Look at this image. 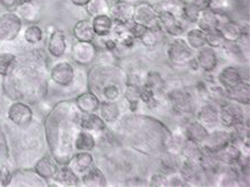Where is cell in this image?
Masks as SVG:
<instances>
[{
	"mask_svg": "<svg viewBox=\"0 0 250 187\" xmlns=\"http://www.w3.org/2000/svg\"><path fill=\"white\" fill-rule=\"evenodd\" d=\"M47 182L35 173L34 170H16L13 173L9 186H47Z\"/></svg>",
	"mask_w": 250,
	"mask_h": 187,
	"instance_id": "22",
	"label": "cell"
},
{
	"mask_svg": "<svg viewBox=\"0 0 250 187\" xmlns=\"http://www.w3.org/2000/svg\"><path fill=\"white\" fill-rule=\"evenodd\" d=\"M134 5L132 2L124 1V0H117L109 6L108 15L112 17L114 23L126 24L132 21L133 16Z\"/></svg>",
	"mask_w": 250,
	"mask_h": 187,
	"instance_id": "19",
	"label": "cell"
},
{
	"mask_svg": "<svg viewBox=\"0 0 250 187\" xmlns=\"http://www.w3.org/2000/svg\"><path fill=\"white\" fill-rule=\"evenodd\" d=\"M96 146V139L90 132L80 130L75 139L76 151H91Z\"/></svg>",
	"mask_w": 250,
	"mask_h": 187,
	"instance_id": "38",
	"label": "cell"
},
{
	"mask_svg": "<svg viewBox=\"0 0 250 187\" xmlns=\"http://www.w3.org/2000/svg\"><path fill=\"white\" fill-rule=\"evenodd\" d=\"M196 121L207 127L208 131L216 129L220 124L219 107L211 103L202 105L196 112Z\"/></svg>",
	"mask_w": 250,
	"mask_h": 187,
	"instance_id": "18",
	"label": "cell"
},
{
	"mask_svg": "<svg viewBox=\"0 0 250 187\" xmlns=\"http://www.w3.org/2000/svg\"><path fill=\"white\" fill-rule=\"evenodd\" d=\"M124 1H128V2H133V1H140V0H124Z\"/></svg>",
	"mask_w": 250,
	"mask_h": 187,
	"instance_id": "57",
	"label": "cell"
},
{
	"mask_svg": "<svg viewBox=\"0 0 250 187\" xmlns=\"http://www.w3.org/2000/svg\"><path fill=\"white\" fill-rule=\"evenodd\" d=\"M158 24L161 31L167 33L172 38H178L185 32V25L182 18L174 16L170 13L159 12L158 13Z\"/></svg>",
	"mask_w": 250,
	"mask_h": 187,
	"instance_id": "16",
	"label": "cell"
},
{
	"mask_svg": "<svg viewBox=\"0 0 250 187\" xmlns=\"http://www.w3.org/2000/svg\"><path fill=\"white\" fill-rule=\"evenodd\" d=\"M58 168L59 165L57 161L53 159L52 156L44 155L36 161L33 170H34L40 177L43 178L44 181L47 182V184H50V182L53 181L54 176L57 174Z\"/></svg>",
	"mask_w": 250,
	"mask_h": 187,
	"instance_id": "21",
	"label": "cell"
},
{
	"mask_svg": "<svg viewBox=\"0 0 250 187\" xmlns=\"http://www.w3.org/2000/svg\"><path fill=\"white\" fill-rule=\"evenodd\" d=\"M79 111L73 101L54 105L44 120V134L50 155L59 166L68 165L75 150V139L80 129Z\"/></svg>",
	"mask_w": 250,
	"mask_h": 187,
	"instance_id": "1",
	"label": "cell"
},
{
	"mask_svg": "<svg viewBox=\"0 0 250 187\" xmlns=\"http://www.w3.org/2000/svg\"><path fill=\"white\" fill-rule=\"evenodd\" d=\"M237 0H211V5L213 9L221 10V12L227 13L228 9L232 8L236 5Z\"/></svg>",
	"mask_w": 250,
	"mask_h": 187,
	"instance_id": "50",
	"label": "cell"
},
{
	"mask_svg": "<svg viewBox=\"0 0 250 187\" xmlns=\"http://www.w3.org/2000/svg\"><path fill=\"white\" fill-rule=\"evenodd\" d=\"M205 38H207V45L213 47V49H220L226 42V40L221 34V32L218 28L212 29L205 33Z\"/></svg>",
	"mask_w": 250,
	"mask_h": 187,
	"instance_id": "48",
	"label": "cell"
},
{
	"mask_svg": "<svg viewBox=\"0 0 250 187\" xmlns=\"http://www.w3.org/2000/svg\"><path fill=\"white\" fill-rule=\"evenodd\" d=\"M45 57L39 50L18 58L14 71L3 77V90L15 101L27 100L32 95L40 94L44 85Z\"/></svg>",
	"mask_w": 250,
	"mask_h": 187,
	"instance_id": "2",
	"label": "cell"
},
{
	"mask_svg": "<svg viewBox=\"0 0 250 187\" xmlns=\"http://www.w3.org/2000/svg\"><path fill=\"white\" fill-rule=\"evenodd\" d=\"M99 39V42L102 44V47L105 51H108V52H112V51H115L117 47V42L115 41V39L112 38V35H106V36H101Z\"/></svg>",
	"mask_w": 250,
	"mask_h": 187,
	"instance_id": "51",
	"label": "cell"
},
{
	"mask_svg": "<svg viewBox=\"0 0 250 187\" xmlns=\"http://www.w3.org/2000/svg\"><path fill=\"white\" fill-rule=\"evenodd\" d=\"M190 2H192L197 9H200L201 12H204V10L212 8L211 0H190Z\"/></svg>",
	"mask_w": 250,
	"mask_h": 187,
	"instance_id": "53",
	"label": "cell"
},
{
	"mask_svg": "<svg viewBox=\"0 0 250 187\" xmlns=\"http://www.w3.org/2000/svg\"><path fill=\"white\" fill-rule=\"evenodd\" d=\"M47 52L53 58H62L67 52V36L61 29H53L47 39Z\"/></svg>",
	"mask_w": 250,
	"mask_h": 187,
	"instance_id": "20",
	"label": "cell"
},
{
	"mask_svg": "<svg viewBox=\"0 0 250 187\" xmlns=\"http://www.w3.org/2000/svg\"><path fill=\"white\" fill-rule=\"evenodd\" d=\"M33 109L27 103L23 101H15L7 109V117L14 125L18 127H26L32 123Z\"/></svg>",
	"mask_w": 250,
	"mask_h": 187,
	"instance_id": "10",
	"label": "cell"
},
{
	"mask_svg": "<svg viewBox=\"0 0 250 187\" xmlns=\"http://www.w3.org/2000/svg\"><path fill=\"white\" fill-rule=\"evenodd\" d=\"M72 35L77 41L82 42H94L96 39L93 25L89 20H82L78 21L73 25Z\"/></svg>",
	"mask_w": 250,
	"mask_h": 187,
	"instance_id": "31",
	"label": "cell"
},
{
	"mask_svg": "<svg viewBox=\"0 0 250 187\" xmlns=\"http://www.w3.org/2000/svg\"><path fill=\"white\" fill-rule=\"evenodd\" d=\"M80 184V178L68 165L59 166L53 181L49 185L57 186H78Z\"/></svg>",
	"mask_w": 250,
	"mask_h": 187,
	"instance_id": "28",
	"label": "cell"
},
{
	"mask_svg": "<svg viewBox=\"0 0 250 187\" xmlns=\"http://www.w3.org/2000/svg\"><path fill=\"white\" fill-rule=\"evenodd\" d=\"M80 177H82L80 183L83 186H107V179H106L104 171L98 167H90L83 175H80Z\"/></svg>",
	"mask_w": 250,
	"mask_h": 187,
	"instance_id": "32",
	"label": "cell"
},
{
	"mask_svg": "<svg viewBox=\"0 0 250 187\" xmlns=\"http://www.w3.org/2000/svg\"><path fill=\"white\" fill-rule=\"evenodd\" d=\"M98 115L102 117L106 124H113L119 121L121 114L120 107L116 102L101 101V105L98 108Z\"/></svg>",
	"mask_w": 250,
	"mask_h": 187,
	"instance_id": "33",
	"label": "cell"
},
{
	"mask_svg": "<svg viewBox=\"0 0 250 187\" xmlns=\"http://www.w3.org/2000/svg\"><path fill=\"white\" fill-rule=\"evenodd\" d=\"M50 78L59 87H70L76 79V71L69 61H59L51 68Z\"/></svg>",
	"mask_w": 250,
	"mask_h": 187,
	"instance_id": "11",
	"label": "cell"
},
{
	"mask_svg": "<svg viewBox=\"0 0 250 187\" xmlns=\"http://www.w3.org/2000/svg\"><path fill=\"white\" fill-rule=\"evenodd\" d=\"M94 165V156L91 151H76L70 159L68 166L80 176L84 171L93 167Z\"/></svg>",
	"mask_w": 250,
	"mask_h": 187,
	"instance_id": "24",
	"label": "cell"
},
{
	"mask_svg": "<svg viewBox=\"0 0 250 187\" xmlns=\"http://www.w3.org/2000/svg\"><path fill=\"white\" fill-rule=\"evenodd\" d=\"M18 57L10 52L0 53V76L7 77L14 71L17 64Z\"/></svg>",
	"mask_w": 250,
	"mask_h": 187,
	"instance_id": "43",
	"label": "cell"
},
{
	"mask_svg": "<svg viewBox=\"0 0 250 187\" xmlns=\"http://www.w3.org/2000/svg\"><path fill=\"white\" fill-rule=\"evenodd\" d=\"M90 21L96 38L111 34L114 21L109 15H98V16L91 17Z\"/></svg>",
	"mask_w": 250,
	"mask_h": 187,
	"instance_id": "35",
	"label": "cell"
},
{
	"mask_svg": "<svg viewBox=\"0 0 250 187\" xmlns=\"http://www.w3.org/2000/svg\"><path fill=\"white\" fill-rule=\"evenodd\" d=\"M2 6H5L6 8H8L10 10L14 9V7L16 6V0H0Z\"/></svg>",
	"mask_w": 250,
	"mask_h": 187,
	"instance_id": "54",
	"label": "cell"
},
{
	"mask_svg": "<svg viewBox=\"0 0 250 187\" xmlns=\"http://www.w3.org/2000/svg\"><path fill=\"white\" fill-rule=\"evenodd\" d=\"M88 1H89V0H70V2H71L73 6L83 7V8H84V6L88 3Z\"/></svg>",
	"mask_w": 250,
	"mask_h": 187,
	"instance_id": "55",
	"label": "cell"
},
{
	"mask_svg": "<svg viewBox=\"0 0 250 187\" xmlns=\"http://www.w3.org/2000/svg\"><path fill=\"white\" fill-rule=\"evenodd\" d=\"M80 129L90 133H101L106 130V123L96 113H88L80 117Z\"/></svg>",
	"mask_w": 250,
	"mask_h": 187,
	"instance_id": "30",
	"label": "cell"
},
{
	"mask_svg": "<svg viewBox=\"0 0 250 187\" xmlns=\"http://www.w3.org/2000/svg\"><path fill=\"white\" fill-rule=\"evenodd\" d=\"M132 21L146 28L158 27V10L152 3L141 1L134 5Z\"/></svg>",
	"mask_w": 250,
	"mask_h": 187,
	"instance_id": "9",
	"label": "cell"
},
{
	"mask_svg": "<svg viewBox=\"0 0 250 187\" xmlns=\"http://www.w3.org/2000/svg\"><path fill=\"white\" fill-rule=\"evenodd\" d=\"M178 174L185 181L187 186L202 185L204 183L205 176H207L203 168L201 166L200 160H193L187 158H184L181 161V165H179L178 168Z\"/></svg>",
	"mask_w": 250,
	"mask_h": 187,
	"instance_id": "7",
	"label": "cell"
},
{
	"mask_svg": "<svg viewBox=\"0 0 250 187\" xmlns=\"http://www.w3.org/2000/svg\"><path fill=\"white\" fill-rule=\"evenodd\" d=\"M21 18L13 10L0 14V42L10 43L15 41L23 28Z\"/></svg>",
	"mask_w": 250,
	"mask_h": 187,
	"instance_id": "6",
	"label": "cell"
},
{
	"mask_svg": "<svg viewBox=\"0 0 250 187\" xmlns=\"http://www.w3.org/2000/svg\"><path fill=\"white\" fill-rule=\"evenodd\" d=\"M163 33L164 32L161 31V28L159 26L153 28H146V31L142 33L141 36H140L139 41L146 47L156 46L157 44L160 42L161 34H163Z\"/></svg>",
	"mask_w": 250,
	"mask_h": 187,
	"instance_id": "45",
	"label": "cell"
},
{
	"mask_svg": "<svg viewBox=\"0 0 250 187\" xmlns=\"http://www.w3.org/2000/svg\"><path fill=\"white\" fill-rule=\"evenodd\" d=\"M143 86L149 88L150 90H152L154 94L160 93L161 90H164L165 88V82L158 72H150L145 80Z\"/></svg>",
	"mask_w": 250,
	"mask_h": 187,
	"instance_id": "46",
	"label": "cell"
},
{
	"mask_svg": "<svg viewBox=\"0 0 250 187\" xmlns=\"http://www.w3.org/2000/svg\"><path fill=\"white\" fill-rule=\"evenodd\" d=\"M215 156V158L219 160V163L221 165H227V166H233V165H237L239 161L242 159L244 157V153H242L241 149L239 148L233 142H230L229 145L224 146L223 149L220 150V151L213 153Z\"/></svg>",
	"mask_w": 250,
	"mask_h": 187,
	"instance_id": "23",
	"label": "cell"
},
{
	"mask_svg": "<svg viewBox=\"0 0 250 187\" xmlns=\"http://www.w3.org/2000/svg\"><path fill=\"white\" fill-rule=\"evenodd\" d=\"M208 130L204 125L198 122V121H193V122H189L185 126V130H184V137L187 141L193 142V144L200 145L203 142L205 139H207L208 134Z\"/></svg>",
	"mask_w": 250,
	"mask_h": 187,
	"instance_id": "29",
	"label": "cell"
},
{
	"mask_svg": "<svg viewBox=\"0 0 250 187\" xmlns=\"http://www.w3.org/2000/svg\"><path fill=\"white\" fill-rule=\"evenodd\" d=\"M167 97L172 111L177 114H189L193 111V96L188 91L184 89H174L169 91Z\"/></svg>",
	"mask_w": 250,
	"mask_h": 187,
	"instance_id": "13",
	"label": "cell"
},
{
	"mask_svg": "<svg viewBox=\"0 0 250 187\" xmlns=\"http://www.w3.org/2000/svg\"><path fill=\"white\" fill-rule=\"evenodd\" d=\"M23 39L25 42L32 44V45L41 43L44 39V32L42 27L36 23L27 25L23 32Z\"/></svg>",
	"mask_w": 250,
	"mask_h": 187,
	"instance_id": "42",
	"label": "cell"
},
{
	"mask_svg": "<svg viewBox=\"0 0 250 187\" xmlns=\"http://www.w3.org/2000/svg\"><path fill=\"white\" fill-rule=\"evenodd\" d=\"M185 40L188 45L194 51H196L200 47L207 45V38H205V32L196 27H193L186 32Z\"/></svg>",
	"mask_w": 250,
	"mask_h": 187,
	"instance_id": "41",
	"label": "cell"
},
{
	"mask_svg": "<svg viewBox=\"0 0 250 187\" xmlns=\"http://www.w3.org/2000/svg\"><path fill=\"white\" fill-rule=\"evenodd\" d=\"M149 185H150V186H157V187L169 186L168 175L163 173V171H161V173L153 174V175L151 176V177H150Z\"/></svg>",
	"mask_w": 250,
	"mask_h": 187,
	"instance_id": "49",
	"label": "cell"
},
{
	"mask_svg": "<svg viewBox=\"0 0 250 187\" xmlns=\"http://www.w3.org/2000/svg\"><path fill=\"white\" fill-rule=\"evenodd\" d=\"M31 1H36V0H16V6L20 5V3H24V2H31ZM15 8V7H14Z\"/></svg>",
	"mask_w": 250,
	"mask_h": 187,
	"instance_id": "56",
	"label": "cell"
},
{
	"mask_svg": "<svg viewBox=\"0 0 250 187\" xmlns=\"http://www.w3.org/2000/svg\"><path fill=\"white\" fill-rule=\"evenodd\" d=\"M230 142H232L230 132L214 129L208 132L207 139L201 144V148L204 151L215 153L229 145Z\"/></svg>",
	"mask_w": 250,
	"mask_h": 187,
	"instance_id": "15",
	"label": "cell"
},
{
	"mask_svg": "<svg viewBox=\"0 0 250 187\" xmlns=\"http://www.w3.org/2000/svg\"><path fill=\"white\" fill-rule=\"evenodd\" d=\"M73 102L83 114L97 113L99 105H101V100L90 90L79 94Z\"/></svg>",
	"mask_w": 250,
	"mask_h": 187,
	"instance_id": "26",
	"label": "cell"
},
{
	"mask_svg": "<svg viewBox=\"0 0 250 187\" xmlns=\"http://www.w3.org/2000/svg\"><path fill=\"white\" fill-rule=\"evenodd\" d=\"M131 145L146 155L167 151L172 134L159 121L149 116H130L123 122Z\"/></svg>",
	"mask_w": 250,
	"mask_h": 187,
	"instance_id": "3",
	"label": "cell"
},
{
	"mask_svg": "<svg viewBox=\"0 0 250 187\" xmlns=\"http://www.w3.org/2000/svg\"><path fill=\"white\" fill-rule=\"evenodd\" d=\"M244 78H242L241 72L234 65H227L224 67L218 75V82L224 90L230 89L240 83Z\"/></svg>",
	"mask_w": 250,
	"mask_h": 187,
	"instance_id": "27",
	"label": "cell"
},
{
	"mask_svg": "<svg viewBox=\"0 0 250 187\" xmlns=\"http://www.w3.org/2000/svg\"><path fill=\"white\" fill-rule=\"evenodd\" d=\"M222 50L226 59L229 61L237 62V63H242L245 62V53L244 50L239 42H231V41H226L223 43V45L220 47Z\"/></svg>",
	"mask_w": 250,
	"mask_h": 187,
	"instance_id": "37",
	"label": "cell"
},
{
	"mask_svg": "<svg viewBox=\"0 0 250 187\" xmlns=\"http://www.w3.org/2000/svg\"><path fill=\"white\" fill-rule=\"evenodd\" d=\"M195 62H196L198 69L204 72H212L219 64V57L215 49L204 45L196 50L195 53Z\"/></svg>",
	"mask_w": 250,
	"mask_h": 187,
	"instance_id": "17",
	"label": "cell"
},
{
	"mask_svg": "<svg viewBox=\"0 0 250 187\" xmlns=\"http://www.w3.org/2000/svg\"><path fill=\"white\" fill-rule=\"evenodd\" d=\"M166 53L168 62L175 68H184L189 65L195 57L194 50L182 36L174 38L171 42L168 43Z\"/></svg>",
	"mask_w": 250,
	"mask_h": 187,
	"instance_id": "5",
	"label": "cell"
},
{
	"mask_svg": "<svg viewBox=\"0 0 250 187\" xmlns=\"http://www.w3.org/2000/svg\"><path fill=\"white\" fill-rule=\"evenodd\" d=\"M229 20H231V18L228 16L227 13L211 8L201 13L196 26L207 33L208 31H212V29L219 28L223 23H226Z\"/></svg>",
	"mask_w": 250,
	"mask_h": 187,
	"instance_id": "14",
	"label": "cell"
},
{
	"mask_svg": "<svg viewBox=\"0 0 250 187\" xmlns=\"http://www.w3.org/2000/svg\"><path fill=\"white\" fill-rule=\"evenodd\" d=\"M13 12L16 13L23 21H29V23H34L36 18L39 17V3L38 1L20 3V5L15 6Z\"/></svg>",
	"mask_w": 250,
	"mask_h": 187,
	"instance_id": "34",
	"label": "cell"
},
{
	"mask_svg": "<svg viewBox=\"0 0 250 187\" xmlns=\"http://www.w3.org/2000/svg\"><path fill=\"white\" fill-rule=\"evenodd\" d=\"M219 31L221 32L222 36L226 41L239 42L242 40V26L241 24H238L232 20L227 21L220 26Z\"/></svg>",
	"mask_w": 250,
	"mask_h": 187,
	"instance_id": "36",
	"label": "cell"
},
{
	"mask_svg": "<svg viewBox=\"0 0 250 187\" xmlns=\"http://www.w3.org/2000/svg\"><path fill=\"white\" fill-rule=\"evenodd\" d=\"M97 46L94 42L77 41L71 49L72 60L77 64L86 67L95 61L97 57Z\"/></svg>",
	"mask_w": 250,
	"mask_h": 187,
	"instance_id": "12",
	"label": "cell"
},
{
	"mask_svg": "<svg viewBox=\"0 0 250 187\" xmlns=\"http://www.w3.org/2000/svg\"><path fill=\"white\" fill-rule=\"evenodd\" d=\"M153 1H154V2H158V1H160V0H153Z\"/></svg>",
	"mask_w": 250,
	"mask_h": 187,
	"instance_id": "58",
	"label": "cell"
},
{
	"mask_svg": "<svg viewBox=\"0 0 250 187\" xmlns=\"http://www.w3.org/2000/svg\"><path fill=\"white\" fill-rule=\"evenodd\" d=\"M220 124L227 129H233L245 123V112L241 105L234 102L224 103L219 107Z\"/></svg>",
	"mask_w": 250,
	"mask_h": 187,
	"instance_id": "8",
	"label": "cell"
},
{
	"mask_svg": "<svg viewBox=\"0 0 250 187\" xmlns=\"http://www.w3.org/2000/svg\"><path fill=\"white\" fill-rule=\"evenodd\" d=\"M109 6L111 3L108 0H89L84 9L90 17H95L98 15H108Z\"/></svg>",
	"mask_w": 250,
	"mask_h": 187,
	"instance_id": "44",
	"label": "cell"
},
{
	"mask_svg": "<svg viewBox=\"0 0 250 187\" xmlns=\"http://www.w3.org/2000/svg\"><path fill=\"white\" fill-rule=\"evenodd\" d=\"M184 2L182 0H160V1L156 2V9L159 12H166L170 13L174 15V16L182 18V13H183V7Z\"/></svg>",
	"mask_w": 250,
	"mask_h": 187,
	"instance_id": "40",
	"label": "cell"
},
{
	"mask_svg": "<svg viewBox=\"0 0 250 187\" xmlns=\"http://www.w3.org/2000/svg\"><path fill=\"white\" fill-rule=\"evenodd\" d=\"M224 96L230 102L238 103V104L248 106L250 104V85L248 82L242 80L240 83L230 89L224 90Z\"/></svg>",
	"mask_w": 250,
	"mask_h": 187,
	"instance_id": "25",
	"label": "cell"
},
{
	"mask_svg": "<svg viewBox=\"0 0 250 187\" xmlns=\"http://www.w3.org/2000/svg\"><path fill=\"white\" fill-rule=\"evenodd\" d=\"M13 177V171L7 166L0 165V186H9Z\"/></svg>",
	"mask_w": 250,
	"mask_h": 187,
	"instance_id": "52",
	"label": "cell"
},
{
	"mask_svg": "<svg viewBox=\"0 0 250 187\" xmlns=\"http://www.w3.org/2000/svg\"><path fill=\"white\" fill-rule=\"evenodd\" d=\"M126 83L127 78H125V73L112 64H97L88 73V87L96 96L105 86L111 83L126 85Z\"/></svg>",
	"mask_w": 250,
	"mask_h": 187,
	"instance_id": "4",
	"label": "cell"
},
{
	"mask_svg": "<svg viewBox=\"0 0 250 187\" xmlns=\"http://www.w3.org/2000/svg\"><path fill=\"white\" fill-rule=\"evenodd\" d=\"M201 10L197 9L192 2H184L182 20L190 24H196L198 18L201 16Z\"/></svg>",
	"mask_w": 250,
	"mask_h": 187,
	"instance_id": "47",
	"label": "cell"
},
{
	"mask_svg": "<svg viewBox=\"0 0 250 187\" xmlns=\"http://www.w3.org/2000/svg\"><path fill=\"white\" fill-rule=\"evenodd\" d=\"M160 167L163 173L170 175L174 173H177L179 165H181V161L178 158V156L176 153L165 151L164 155L160 157Z\"/></svg>",
	"mask_w": 250,
	"mask_h": 187,
	"instance_id": "39",
	"label": "cell"
}]
</instances>
